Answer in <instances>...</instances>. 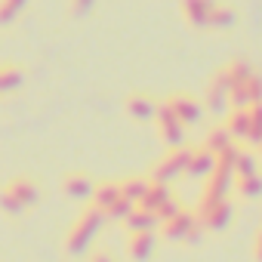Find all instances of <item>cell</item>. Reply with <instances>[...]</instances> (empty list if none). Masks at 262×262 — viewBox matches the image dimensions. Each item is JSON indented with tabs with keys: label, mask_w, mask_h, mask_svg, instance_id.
<instances>
[{
	"label": "cell",
	"mask_w": 262,
	"mask_h": 262,
	"mask_svg": "<svg viewBox=\"0 0 262 262\" xmlns=\"http://www.w3.org/2000/svg\"><path fill=\"white\" fill-rule=\"evenodd\" d=\"M37 198H40L37 182L28 179V176H16V179L4 188V194H0V207H7V210L16 216V213H22L25 207L37 204Z\"/></svg>",
	"instance_id": "cell-1"
},
{
	"label": "cell",
	"mask_w": 262,
	"mask_h": 262,
	"mask_svg": "<svg viewBox=\"0 0 262 262\" xmlns=\"http://www.w3.org/2000/svg\"><path fill=\"white\" fill-rule=\"evenodd\" d=\"M99 225H102V213H99V210H86V213H80L77 222H74L71 231H68V253H71V256H74V253H83V250L93 244Z\"/></svg>",
	"instance_id": "cell-2"
},
{
	"label": "cell",
	"mask_w": 262,
	"mask_h": 262,
	"mask_svg": "<svg viewBox=\"0 0 262 262\" xmlns=\"http://www.w3.org/2000/svg\"><path fill=\"white\" fill-rule=\"evenodd\" d=\"M164 231H167L173 241H191V237L198 234V216L176 210V213L164 216Z\"/></svg>",
	"instance_id": "cell-3"
},
{
	"label": "cell",
	"mask_w": 262,
	"mask_h": 262,
	"mask_svg": "<svg viewBox=\"0 0 262 262\" xmlns=\"http://www.w3.org/2000/svg\"><path fill=\"white\" fill-rule=\"evenodd\" d=\"M155 120H158V126H161V133H164V142H170V145H179L182 142V120L167 108V105H158V114H155Z\"/></svg>",
	"instance_id": "cell-4"
},
{
	"label": "cell",
	"mask_w": 262,
	"mask_h": 262,
	"mask_svg": "<svg viewBox=\"0 0 262 262\" xmlns=\"http://www.w3.org/2000/svg\"><path fill=\"white\" fill-rule=\"evenodd\" d=\"M126 253L133 256L136 262H142L145 256H151V253H155V234H151V228H139V231L129 234V241H126Z\"/></svg>",
	"instance_id": "cell-5"
},
{
	"label": "cell",
	"mask_w": 262,
	"mask_h": 262,
	"mask_svg": "<svg viewBox=\"0 0 262 262\" xmlns=\"http://www.w3.org/2000/svg\"><path fill=\"white\" fill-rule=\"evenodd\" d=\"M188 161H191V151H185V148H176V151H170L164 161H161V167H158V179H173V176H179L182 170H188Z\"/></svg>",
	"instance_id": "cell-6"
},
{
	"label": "cell",
	"mask_w": 262,
	"mask_h": 262,
	"mask_svg": "<svg viewBox=\"0 0 262 262\" xmlns=\"http://www.w3.org/2000/svg\"><path fill=\"white\" fill-rule=\"evenodd\" d=\"M164 105H167L182 123H191V120H198V114H201V105H198L191 96H170Z\"/></svg>",
	"instance_id": "cell-7"
},
{
	"label": "cell",
	"mask_w": 262,
	"mask_h": 262,
	"mask_svg": "<svg viewBox=\"0 0 262 262\" xmlns=\"http://www.w3.org/2000/svg\"><path fill=\"white\" fill-rule=\"evenodd\" d=\"M62 188H65V194H68V198H80V201H83V198H90V194H93V188H96V185H93V179H90L86 173H68V176H65V182H62Z\"/></svg>",
	"instance_id": "cell-8"
},
{
	"label": "cell",
	"mask_w": 262,
	"mask_h": 262,
	"mask_svg": "<svg viewBox=\"0 0 262 262\" xmlns=\"http://www.w3.org/2000/svg\"><path fill=\"white\" fill-rule=\"evenodd\" d=\"M126 111H129V117H133V120H155L158 102L148 99V96H133V99L126 102Z\"/></svg>",
	"instance_id": "cell-9"
},
{
	"label": "cell",
	"mask_w": 262,
	"mask_h": 262,
	"mask_svg": "<svg viewBox=\"0 0 262 262\" xmlns=\"http://www.w3.org/2000/svg\"><path fill=\"white\" fill-rule=\"evenodd\" d=\"M210 10H213V0H185V16L194 25H207Z\"/></svg>",
	"instance_id": "cell-10"
},
{
	"label": "cell",
	"mask_w": 262,
	"mask_h": 262,
	"mask_svg": "<svg viewBox=\"0 0 262 262\" xmlns=\"http://www.w3.org/2000/svg\"><path fill=\"white\" fill-rule=\"evenodd\" d=\"M148 191V179H126L120 182V198L129 204V201H142Z\"/></svg>",
	"instance_id": "cell-11"
},
{
	"label": "cell",
	"mask_w": 262,
	"mask_h": 262,
	"mask_svg": "<svg viewBox=\"0 0 262 262\" xmlns=\"http://www.w3.org/2000/svg\"><path fill=\"white\" fill-rule=\"evenodd\" d=\"M234 19H237L234 7H216V4H213V10H210V16H207V25L225 28V25H234Z\"/></svg>",
	"instance_id": "cell-12"
},
{
	"label": "cell",
	"mask_w": 262,
	"mask_h": 262,
	"mask_svg": "<svg viewBox=\"0 0 262 262\" xmlns=\"http://www.w3.org/2000/svg\"><path fill=\"white\" fill-rule=\"evenodd\" d=\"M28 0H0V25H10L19 19V13L25 10Z\"/></svg>",
	"instance_id": "cell-13"
},
{
	"label": "cell",
	"mask_w": 262,
	"mask_h": 262,
	"mask_svg": "<svg viewBox=\"0 0 262 262\" xmlns=\"http://www.w3.org/2000/svg\"><path fill=\"white\" fill-rule=\"evenodd\" d=\"M210 170H216V158L204 148L201 155H191V161H188V173H210Z\"/></svg>",
	"instance_id": "cell-14"
},
{
	"label": "cell",
	"mask_w": 262,
	"mask_h": 262,
	"mask_svg": "<svg viewBox=\"0 0 262 262\" xmlns=\"http://www.w3.org/2000/svg\"><path fill=\"white\" fill-rule=\"evenodd\" d=\"M237 185H241V194H244V198H256V194H262V179H259L256 173H244V176H237Z\"/></svg>",
	"instance_id": "cell-15"
},
{
	"label": "cell",
	"mask_w": 262,
	"mask_h": 262,
	"mask_svg": "<svg viewBox=\"0 0 262 262\" xmlns=\"http://www.w3.org/2000/svg\"><path fill=\"white\" fill-rule=\"evenodd\" d=\"M19 80H22V74H19L16 68H10V65H4V68H0V93H10V90H16V86H19Z\"/></svg>",
	"instance_id": "cell-16"
},
{
	"label": "cell",
	"mask_w": 262,
	"mask_h": 262,
	"mask_svg": "<svg viewBox=\"0 0 262 262\" xmlns=\"http://www.w3.org/2000/svg\"><path fill=\"white\" fill-rule=\"evenodd\" d=\"M93 4H96V0H68V13L74 19H80V16H86L93 10Z\"/></svg>",
	"instance_id": "cell-17"
},
{
	"label": "cell",
	"mask_w": 262,
	"mask_h": 262,
	"mask_svg": "<svg viewBox=\"0 0 262 262\" xmlns=\"http://www.w3.org/2000/svg\"><path fill=\"white\" fill-rule=\"evenodd\" d=\"M253 256H256V262H262V231H259V237L253 244Z\"/></svg>",
	"instance_id": "cell-18"
},
{
	"label": "cell",
	"mask_w": 262,
	"mask_h": 262,
	"mask_svg": "<svg viewBox=\"0 0 262 262\" xmlns=\"http://www.w3.org/2000/svg\"><path fill=\"white\" fill-rule=\"evenodd\" d=\"M93 262H114V259H111V256L102 250V253H96V256H93Z\"/></svg>",
	"instance_id": "cell-19"
}]
</instances>
